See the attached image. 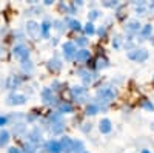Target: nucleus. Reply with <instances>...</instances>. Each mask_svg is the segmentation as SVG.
I'll use <instances>...</instances> for the list:
<instances>
[{"label": "nucleus", "instance_id": "nucleus-37", "mask_svg": "<svg viewBox=\"0 0 154 153\" xmlns=\"http://www.w3.org/2000/svg\"><path fill=\"white\" fill-rule=\"evenodd\" d=\"M85 153H88V151H85Z\"/></svg>", "mask_w": 154, "mask_h": 153}, {"label": "nucleus", "instance_id": "nucleus-12", "mask_svg": "<svg viewBox=\"0 0 154 153\" xmlns=\"http://www.w3.org/2000/svg\"><path fill=\"white\" fill-rule=\"evenodd\" d=\"M42 97H43V100L46 102V104H56L57 102V97L53 94V90H51V88H45V90L42 91Z\"/></svg>", "mask_w": 154, "mask_h": 153}, {"label": "nucleus", "instance_id": "nucleus-34", "mask_svg": "<svg viewBox=\"0 0 154 153\" xmlns=\"http://www.w3.org/2000/svg\"><path fill=\"white\" fill-rule=\"evenodd\" d=\"M6 122V118H2V116H0V125H3Z\"/></svg>", "mask_w": 154, "mask_h": 153}, {"label": "nucleus", "instance_id": "nucleus-27", "mask_svg": "<svg viewBox=\"0 0 154 153\" xmlns=\"http://www.w3.org/2000/svg\"><path fill=\"white\" fill-rule=\"evenodd\" d=\"M100 16V12L97 11V9H93V11H89V14H88V17H89V22L93 23V20H96L97 17Z\"/></svg>", "mask_w": 154, "mask_h": 153}, {"label": "nucleus", "instance_id": "nucleus-20", "mask_svg": "<svg viewBox=\"0 0 154 153\" xmlns=\"http://www.w3.org/2000/svg\"><path fill=\"white\" fill-rule=\"evenodd\" d=\"M83 150H85L83 142L80 141V139H74V147H72V151H74V153H85Z\"/></svg>", "mask_w": 154, "mask_h": 153}, {"label": "nucleus", "instance_id": "nucleus-6", "mask_svg": "<svg viewBox=\"0 0 154 153\" xmlns=\"http://www.w3.org/2000/svg\"><path fill=\"white\" fill-rule=\"evenodd\" d=\"M140 30H142V25H140L139 20H130V22H126V25H125V31L128 34L140 33Z\"/></svg>", "mask_w": 154, "mask_h": 153}, {"label": "nucleus", "instance_id": "nucleus-32", "mask_svg": "<svg viewBox=\"0 0 154 153\" xmlns=\"http://www.w3.org/2000/svg\"><path fill=\"white\" fill-rule=\"evenodd\" d=\"M97 34H99V36H100V37H103V36H105V34H106V30H105V28H103V27H100V28H99V30H97Z\"/></svg>", "mask_w": 154, "mask_h": 153}, {"label": "nucleus", "instance_id": "nucleus-4", "mask_svg": "<svg viewBox=\"0 0 154 153\" xmlns=\"http://www.w3.org/2000/svg\"><path fill=\"white\" fill-rule=\"evenodd\" d=\"M71 96L77 100V102H85L88 99V93H86V88L85 87H72L71 88Z\"/></svg>", "mask_w": 154, "mask_h": 153}, {"label": "nucleus", "instance_id": "nucleus-24", "mask_svg": "<svg viewBox=\"0 0 154 153\" xmlns=\"http://www.w3.org/2000/svg\"><path fill=\"white\" fill-rule=\"evenodd\" d=\"M53 27V25H51L48 20H45L42 25H40V30H42V36L43 37H48V33H49V28Z\"/></svg>", "mask_w": 154, "mask_h": 153}, {"label": "nucleus", "instance_id": "nucleus-8", "mask_svg": "<svg viewBox=\"0 0 154 153\" xmlns=\"http://www.w3.org/2000/svg\"><path fill=\"white\" fill-rule=\"evenodd\" d=\"M60 145H62V151L63 153H71L72 147H74V139H71L69 136H63L62 141H60Z\"/></svg>", "mask_w": 154, "mask_h": 153}, {"label": "nucleus", "instance_id": "nucleus-30", "mask_svg": "<svg viewBox=\"0 0 154 153\" xmlns=\"http://www.w3.org/2000/svg\"><path fill=\"white\" fill-rule=\"evenodd\" d=\"M112 45H114V48H120V37H114Z\"/></svg>", "mask_w": 154, "mask_h": 153}, {"label": "nucleus", "instance_id": "nucleus-35", "mask_svg": "<svg viewBox=\"0 0 154 153\" xmlns=\"http://www.w3.org/2000/svg\"><path fill=\"white\" fill-rule=\"evenodd\" d=\"M140 153H151V151H148V150H142V151H140Z\"/></svg>", "mask_w": 154, "mask_h": 153}, {"label": "nucleus", "instance_id": "nucleus-18", "mask_svg": "<svg viewBox=\"0 0 154 153\" xmlns=\"http://www.w3.org/2000/svg\"><path fill=\"white\" fill-rule=\"evenodd\" d=\"M72 105L69 104V102H62V104H59V113L63 114V113H72Z\"/></svg>", "mask_w": 154, "mask_h": 153}, {"label": "nucleus", "instance_id": "nucleus-7", "mask_svg": "<svg viewBox=\"0 0 154 153\" xmlns=\"http://www.w3.org/2000/svg\"><path fill=\"white\" fill-rule=\"evenodd\" d=\"M89 59H91V51L86 49V48H82L77 51V54H75V62H79V63H83V62H88Z\"/></svg>", "mask_w": 154, "mask_h": 153}, {"label": "nucleus", "instance_id": "nucleus-5", "mask_svg": "<svg viewBox=\"0 0 154 153\" xmlns=\"http://www.w3.org/2000/svg\"><path fill=\"white\" fill-rule=\"evenodd\" d=\"M45 148L48 153H62V145H60V141H57V139H49V141H46Z\"/></svg>", "mask_w": 154, "mask_h": 153}, {"label": "nucleus", "instance_id": "nucleus-36", "mask_svg": "<svg viewBox=\"0 0 154 153\" xmlns=\"http://www.w3.org/2000/svg\"><path fill=\"white\" fill-rule=\"evenodd\" d=\"M152 129H154V124H152Z\"/></svg>", "mask_w": 154, "mask_h": 153}, {"label": "nucleus", "instance_id": "nucleus-21", "mask_svg": "<svg viewBox=\"0 0 154 153\" xmlns=\"http://www.w3.org/2000/svg\"><path fill=\"white\" fill-rule=\"evenodd\" d=\"M108 65H109V62H108L106 57H99L97 62H96V68H97V70H103V68H106Z\"/></svg>", "mask_w": 154, "mask_h": 153}, {"label": "nucleus", "instance_id": "nucleus-10", "mask_svg": "<svg viewBox=\"0 0 154 153\" xmlns=\"http://www.w3.org/2000/svg\"><path fill=\"white\" fill-rule=\"evenodd\" d=\"M79 74H80V78H82V81H83L85 85L93 84V81L96 79V74L91 73L89 70H79Z\"/></svg>", "mask_w": 154, "mask_h": 153}, {"label": "nucleus", "instance_id": "nucleus-19", "mask_svg": "<svg viewBox=\"0 0 154 153\" xmlns=\"http://www.w3.org/2000/svg\"><path fill=\"white\" fill-rule=\"evenodd\" d=\"M99 110H100V105H99V104H89V105L86 107L85 113L88 114V116H94V114L99 113Z\"/></svg>", "mask_w": 154, "mask_h": 153}, {"label": "nucleus", "instance_id": "nucleus-13", "mask_svg": "<svg viewBox=\"0 0 154 153\" xmlns=\"http://www.w3.org/2000/svg\"><path fill=\"white\" fill-rule=\"evenodd\" d=\"M14 54L19 57V59H22V60H25L28 56H29V49L26 48V46H23V45H19V46H16L14 48Z\"/></svg>", "mask_w": 154, "mask_h": 153}, {"label": "nucleus", "instance_id": "nucleus-28", "mask_svg": "<svg viewBox=\"0 0 154 153\" xmlns=\"http://www.w3.org/2000/svg\"><path fill=\"white\" fill-rule=\"evenodd\" d=\"M8 132H2L0 133V145H5L6 142H8Z\"/></svg>", "mask_w": 154, "mask_h": 153}, {"label": "nucleus", "instance_id": "nucleus-29", "mask_svg": "<svg viewBox=\"0 0 154 153\" xmlns=\"http://www.w3.org/2000/svg\"><path fill=\"white\" fill-rule=\"evenodd\" d=\"M77 45L79 46H86L88 45V39L86 37H79V39H77Z\"/></svg>", "mask_w": 154, "mask_h": 153}, {"label": "nucleus", "instance_id": "nucleus-15", "mask_svg": "<svg viewBox=\"0 0 154 153\" xmlns=\"http://www.w3.org/2000/svg\"><path fill=\"white\" fill-rule=\"evenodd\" d=\"M134 9H136L137 14L143 16V14H146V11H148V5L145 2H136L134 3Z\"/></svg>", "mask_w": 154, "mask_h": 153}, {"label": "nucleus", "instance_id": "nucleus-2", "mask_svg": "<svg viewBox=\"0 0 154 153\" xmlns=\"http://www.w3.org/2000/svg\"><path fill=\"white\" fill-rule=\"evenodd\" d=\"M128 59L130 60H134V62H145L148 59V51L145 48H134L131 51H128Z\"/></svg>", "mask_w": 154, "mask_h": 153}, {"label": "nucleus", "instance_id": "nucleus-17", "mask_svg": "<svg viewBox=\"0 0 154 153\" xmlns=\"http://www.w3.org/2000/svg\"><path fill=\"white\" fill-rule=\"evenodd\" d=\"M49 70H53V71H59L60 68H62V62H60V59L59 57H53L49 60Z\"/></svg>", "mask_w": 154, "mask_h": 153}, {"label": "nucleus", "instance_id": "nucleus-22", "mask_svg": "<svg viewBox=\"0 0 154 153\" xmlns=\"http://www.w3.org/2000/svg\"><path fill=\"white\" fill-rule=\"evenodd\" d=\"M53 127H51V130H53V133H56V135H59V133H62L63 132V121H60V122H54V124H51Z\"/></svg>", "mask_w": 154, "mask_h": 153}, {"label": "nucleus", "instance_id": "nucleus-33", "mask_svg": "<svg viewBox=\"0 0 154 153\" xmlns=\"http://www.w3.org/2000/svg\"><path fill=\"white\" fill-rule=\"evenodd\" d=\"M9 153H20V150H19V148H11Z\"/></svg>", "mask_w": 154, "mask_h": 153}, {"label": "nucleus", "instance_id": "nucleus-9", "mask_svg": "<svg viewBox=\"0 0 154 153\" xmlns=\"http://www.w3.org/2000/svg\"><path fill=\"white\" fill-rule=\"evenodd\" d=\"M28 33H29V36L32 37V39L37 40V37L40 36V33H42L40 25L35 23V22H28Z\"/></svg>", "mask_w": 154, "mask_h": 153}, {"label": "nucleus", "instance_id": "nucleus-25", "mask_svg": "<svg viewBox=\"0 0 154 153\" xmlns=\"http://www.w3.org/2000/svg\"><path fill=\"white\" fill-rule=\"evenodd\" d=\"M83 31H85V34H88V36H93V34L96 33V28H94V25H93L91 22H88L85 27H83Z\"/></svg>", "mask_w": 154, "mask_h": 153}, {"label": "nucleus", "instance_id": "nucleus-11", "mask_svg": "<svg viewBox=\"0 0 154 153\" xmlns=\"http://www.w3.org/2000/svg\"><path fill=\"white\" fill-rule=\"evenodd\" d=\"M99 130L102 135H108L111 130H112V125H111V121L108 118H103L100 122H99Z\"/></svg>", "mask_w": 154, "mask_h": 153}, {"label": "nucleus", "instance_id": "nucleus-3", "mask_svg": "<svg viewBox=\"0 0 154 153\" xmlns=\"http://www.w3.org/2000/svg\"><path fill=\"white\" fill-rule=\"evenodd\" d=\"M62 48H63V56H65L66 60H74L75 59L77 49H75V43L74 42H65Z\"/></svg>", "mask_w": 154, "mask_h": 153}, {"label": "nucleus", "instance_id": "nucleus-26", "mask_svg": "<svg viewBox=\"0 0 154 153\" xmlns=\"http://www.w3.org/2000/svg\"><path fill=\"white\" fill-rule=\"evenodd\" d=\"M140 105H142L145 110H148V111H154V104L151 100H148V99H143L142 102H140Z\"/></svg>", "mask_w": 154, "mask_h": 153}, {"label": "nucleus", "instance_id": "nucleus-14", "mask_svg": "<svg viewBox=\"0 0 154 153\" xmlns=\"http://www.w3.org/2000/svg\"><path fill=\"white\" fill-rule=\"evenodd\" d=\"M151 33H152V27H151V23H146L142 27V30H140V37H142V40L143 39H148V37H151Z\"/></svg>", "mask_w": 154, "mask_h": 153}, {"label": "nucleus", "instance_id": "nucleus-1", "mask_svg": "<svg viewBox=\"0 0 154 153\" xmlns=\"http://www.w3.org/2000/svg\"><path fill=\"white\" fill-rule=\"evenodd\" d=\"M116 96H117V90L112 87H102L97 90V99L103 104H108V102L114 100Z\"/></svg>", "mask_w": 154, "mask_h": 153}, {"label": "nucleus", "instance_id": "nucleus-31", "mask_svg": "<svg viewBox=\"0 0 154 153\" xmlns=\"http://www.w3.org/2000/svg\"><path fill=\"white\" fill-rule=\"evenodd\" d=\"M103 6H106V8H116V6H117V2H105Z\"/></svg>", "mask_w": 154, "mask_h": 153}, {"label": "nucleus", "instance_id": "nucleus-16", "mask_svg": "<svg viewBox=\"0 0 154 153\" xmlns=\"http://www.w3.org/2000/svg\"><path fill=\"white\" fill-rule=\"evenodd\" d=\"M65 22H66L68 27L71 30H74V31H80L82 30V23L79 20H75V19H65Z\"/></svg>", "mask_w": 154, "mask_h": 153}, {"label": "nucleus", "instance_id": "nucleus-23", "mask_svg": "<svg viewBox=\"0 0 154 153\" xmlns=\"http://www.w3.org/2000/svg\"><path fill=\"white\" fill-rule=\"evenodd\" d=\"M23 102H25V96H20V94L9 96V104H23Z\"/></svg>", "mask_w": 154, "mask_h": 153}]
</instances>
